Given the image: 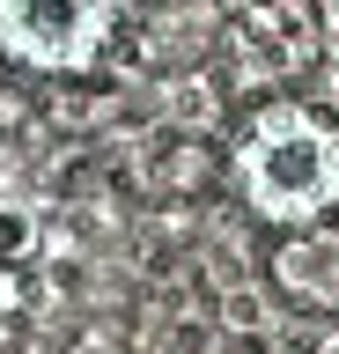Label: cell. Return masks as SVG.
Masks as SVG:
<instances>
[{"label":"cell","mask_w":339,"mask_h":354,"mask_svg":"<svg viewBox=\"0 0 339 354\" xmlns=\"http://www.w3.org/2000/svg\"><path fill=\"white\" fill-rule=\"evenodd\" d=\"M126 0H0V59L30 74H96Z\"/></svg>","instance_id":"7a4b0ae2"},{"label":"cell","mask_w":339,"mask_h":354,"mask_svg":"<svg viewBox=\"0 0 339 354\" xmlns=\"http://www.w3.org/2000/svg\"><path fill=\"white\" fill-rule=\"evenodd\" d=\"M229 185L266 229H317L339 214V118L310 104H258L229 140Z\"/></svg>","instance_id":"6da1fadb"},{"label":"cell","mask_w":339,"mask_h":354,"mask_svg":"<svg viewBox=\"0 0 339 354\" xmlns=\"http://www.w3.org/2000/svg\"><path fill=\"white\" fill-rule=\"evenodd\" d=\"M325 354H339V339H332V347H325Z\"/></svg>","instance_id":"277c9868"},{"label":"cell","mask_w":339,"mask_h":354,"mask_svg":"<svg viewBox=\"0 0 339 354\" xmlns=\"http://www.w3.org/2000/svg\"><path fill=\"white\" fill-rule=\"evenodd\" d=\"M273 281L288 288L295 303H339V229H288L273 243Z\"/></svg>","instance_id":"3957f363"}]
</instances>
